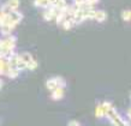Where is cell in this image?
Returning <instances> with one entry per match:
<instances>
[{"label": "cell", "instance_id": "obj_1", "mask_svg": "<svg viewBox=\"0 0 131 126\" xmlns=\"http://www.w3.org/2000/svg\"><path fill=\"white\" fill-rule=\"evenodd\" d=\"M15 46H16V37L11 35H6L5 39L0 40V56L4 52L13 49Z\"/></svg>", "mask_w": 131, "mask_h": 126}, {"label": "cell", "instance_id": "obj_2", "mask_svg": "<svg viewBox=\"0 0 131 126\" xmlns=\"http://www.w3.org/2000/svg\"><path fill=\"white\" fill-rule=\"evenodd\" d=\"M105 117H107L110 119V121L112 122V125H118V126H123L124 125V120L122 119L119 114H118V112L113 108V106H111L110 108L106 109V115Z\"/></svg>", "mask_w": 131, "mask_h": 126}, {"label": "cell", "instance_id": "obj_3", "mask_svg": "<svg viewBox=\"0 0 131 126\" xmlns=\"http://www.w3.org/2000/svg\"><path fill=\"white\" fill-rule=\"evenodd\" d=\"M22 19H23V15L20 12H18L17 10H13V11H11L8 13V19L6 24H10V25H12L15 28Z\"/></svg>", "mask_w": 131, "mask_h": 126}, {"label": "cell", "instance_id": "obj_4", "mask_svg": "<svg viewBox=\"0 0 131 126\" xmlns=\"http://www.w3.org/2000/svg\"><path fill=\"white\" fill-rule=\"evenodd\" d=\"M54 17H56V8H54V6L45 7V12H43L45 19L47 22H52V20H54Z\"/></svg>", "mask_w": 131, "mask_h": 126}, {"label": "cell", "instance_id": "obj_5", "mask_svg": "<svg viewBox=\"0 0 131 126\" xmlns=\"http://www.w3.org/2000/svg\"><path fill=\"white\" fill-rule=\"evenodd\" d=\"M52 93V99L54 101H59L64 97V88L63 87H57L56 89H53Z\"/></svg>", "mask_w": 131, "mask_h": 126}, {"label": "cell", "instance_id": "obj_6", "mask_svg": "<svg viewBox=\"0 0 131 126\" xmlns=\"http://www.w3.org/2000/svg\"><path fill=\"white\" fill-rule=\"evenodd\" d=\"M106 18H107V15H106V12H105V11H101V10L96 11V10H95L94 18H93V19H95L96 22H99V23H102V22H105V20H106Z\"/></svg>", "mask_w": 131, "mask_h": 126}, {"label": "cell", "instance_id": "obj_7", "mask_svg": "<svg viewBox=\"0 0 131 126\" xmlns=\"http://www.w3.org/2000/svg\"><path fill=\"white\" fill-rule=\"evenodd\" d=\"M46 87L49 91H52L53 89H56L58 85H57V81H56V77H53V78H49L47 79V82H46Z\"/></svg>", "mask_w": 131, "mask_h": 126}, {"label": "cell", "instance_id": "obj_8", "mask_svg": "<svg viewBox=\"0 0 131 126\" xmlns=\"http://www.w3.org/2000/svg\"><path fill=\"white\" fill-rule=\"evenodd\" d=\"M95 114L97 118H103L106 115V109H105V107L102 105H97V107L95 109Z\"/></svg>", "mask_w": 131, "mask_h": 126}, {"label": "cell", "instance_id": "obj_9", "mask_svg": "<svg viewBox=\"0 0 131 126\" xmlns=\"http://www.w3.org/2000/svg\"><path fill=\"white\" fill-rule=\"evenodd\" d=\"M19 70H17V68H15V67H10L8 68L7 73H6V76L7 77H10V78H16V77H18V75H19Z\"/></svg>", "mask_w": 131, "mask_h": 126}, {"label": "cell", "instance_id": "obj_10", "mask_svg": "<svg viewBox=\"0 0 131 126\" xmlns=\"http://www.w3.org/2000/svg\"><path fill=\"white\" fill-rule=\"evenodd\" d=\"M12 30H13V27H12V25H10V24H4V25H1V32H3L5 36H6V35H11Z\"/></svg>", "mask_w": 131, "mask_h": 126}, {"label": "cell", "instance_id": "obj_11", "mask_svg": "<svg viewBox=\"0 0 131 126\" xmlns=\"http://www.w3.org/2000/svg\"><path fill=\"white\" fill-rule=\"evenodd\" d=\"M19 56H20V59L23 60L25 64H28V63H30L34 58H32V55L30 54V53H28V52H25V53H22V54H19Z\"/></svg>", "mask_w": 131, "mask_h": 126}, {"label": "cell", "instance_id": "obj_12", "mask_svg": "<svg viewBox=\"0 0 131 126\" xmlns=\"http://www.w3.org/2000/svg\"><path fill=\"white\" fill-rule=\"evenodd\" d=\"M6 5L11 8L12 11H13V10H17L18 6H19V0H7Z\"/></svg>", "mask_w": 131, "mask_h": 126}, {"label": "cell", "instance_id": "obj_13", "mask_svg": "<svg viewBox=\"0 0 131 126\" xmlns=\"http://www.w3.org/2000/svg\"><path fill=\"white\" fill-rule=\"evenodd\" d=\"M16 67L19 70V71H24L25 68H27V64L24 63L23 60L20 59V56L18 55V58H17V63H16Z\"/></svg>", "mask_w": 131, "mask_h": 126}, {"label": "cell", "instance_id": "obj_14", "mask_svg": "<svg viewBox=\"0 0 131 126\" xmlns=\"http://www.w3.org/2000/svg\"><path fill=\"white\" fill-rule=\"evenodd\" d=\"M66 6H68V4H66V1H65V0H58V1H57V4L54 5V7H56L57 10H59V11H63Z\"/></svg>", "mask_w": 131, "mask_h": 126}, {"label": "cell", "instance_id": "obj_15", "mask_svg": "<svg viewBox=\"0 0 131 126\" xmlns=\"http://www.w3.org/2000/svg\"><path fill=\"white\" fill-rule=\"evenodd\" d=\"M122 18L125 22H130L131 20V10H125L122 12Z\"/></svg>", "mask_w": 131, "mask_h": 126}, {"label": "cell", "instance_id": "obj_16", "mask_svg": "<svg viewBox=\"0 0 131 126\" xmlns=\"http://www.w3.org/2000/svg\"><path fill=\"white\" fill-rule=\"evenodd\" d=\"M36 67H37V63H36V60H34V59H32L30 63L27 64V68H28V70H30V71H34Z\"/></svg>", "mask_w": 131, "mask_h": 126}, {"label": "cell", "instance_id": "obj_17", "mask_svg": "<svg viewBox=\"0 0 131 126\" xmlns=\"http://www.w3.org/2000/svg\"><path fill=\"white\" fill-rule=\"evenodd\" d=\"M56 81H57V85H58V87L65 88V85H66V82H65V79H64L63 77H56Z\"/></svg>", "mask_w": 131, "mask_h": 126}, {"label": "cell", "instance_id": "obj_18", "mask_svg": "<svg viewBox=\"0 0 131 126\" xmlns=\"http://www.w3.org/2000/svg\"><path fill=\"white\" fill-rule=\"evenodd\" d=\"M99 3V0H84V4H88V5H91V6H94L95 4Z\"/></svg>", "mask_w": 131, "mask_h": 126}, {"label": "cell", "instance_id": "obj_19", "mask_svg": "<svg viewBox=\"0 0 131 126\" xmlns=\"http://www.w3.org/2000/svg\"><path fill=\"white\" fill-rule=\"evenodd\" d=\"M68 125H70V126H80L81 122L77 121V120H71V121H69Z\"/></svg>", "mask_w": 131, "mask_h": 126}, {"label": "cell", "instance_id": "obj_20", "mask_svg": "<svg viewBox=\"0 0 131 126\" xmlns=\"http://www.w3.org/2000/svg\"><path fill=\"white\" fill-rule=\"evenodd\" d=\"M57 1H58V0H48V5H49V6H54V5L57 4Z\"/></svg>", "mask_w": 131, "mask_h": 126}, {"label": "cell", "instance_id": "obj_21", "mask_svg": "<svg viewBox=\"0 0 131 126\" xmlns=\"http://www.w3.org/2000/svg\"><path fill=\"white\" fill-rule=\"evenodd\" d=\"M127 118H129V119L131 120V108H130L129 110H127Z\"/></svg>", "mask_w": 131, "mask_h": 126}, {"label": "cell", "instance_id": "obj_22", "mask_svg": "<svg viewBox=\"0 0 131 126\" xmlns=\"http://www.w3.org/2000/svg\"><path fill=\"white\" fill-rule=\"evenodd\" d=\"M3 85H4V83H3V79H0V89L3 88Z\"/></svg>", "mask_w": 131, "mask_h": 126}, {"label": "cell", "instance_id": "obj_23", "mask_svg": "<svg viewBox=\"0 0 131 126\" xmlns=\"http://www.w3.org/2000/svg\"><path fill=\"white\" fill-rule=\"evenodd\" d=\"M37 1H40V0H35V1H34V3H37Z\"/></svg>", "mask_w": 131, "mask_h": 126}]
</instances>
